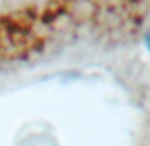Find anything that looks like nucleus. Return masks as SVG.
<instances>
[{"label": "nucleus", "mask_w": 150, "mask_h": 146, "mask_svg": "<svg viewBox=\"0 0 150 146\" xmlns=\"http://www.w3.org/2000/svg\"><path fill=\"white\" fill-rule=\"evenodd\" d=\"M146 46H148V49H150V30H148V34H146Z\"/></svg>", "instance_id": "obj_1"}]
</instances>
